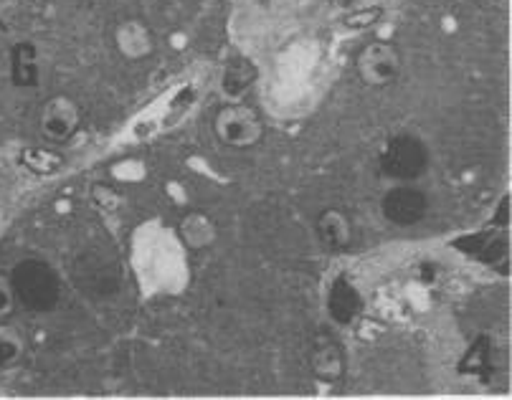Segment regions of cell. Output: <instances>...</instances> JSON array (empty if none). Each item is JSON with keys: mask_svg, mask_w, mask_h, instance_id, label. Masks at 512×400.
Segmentation results:
<instances>
[{"mask_svg": "<svg viewBox=\"0 0 512 400\" xmlns=\"http://www.w3.org/2000/svg\"><path fill=\"white\" fill-rule=\"evenodd\" d=\"M79 125H82V109H79V104L74 99L66 97V94H56L41 109V135L49 142H54V145L71 140V137L77 135Z\"/></svg>", "mask_w": 512, "mask_h": 400, "instance_id": "5", "label": "cell"}, {"mask_svg": "<svg viewBox=\"0 0 512 400\" xmlns=\"http://www.w3.org/2000/svg\"><path fill=\"white\" fill-rule=\"evenodd\" d=\"M490 365H492V342L490 337L482 335L469 345L467 352H464L462 363H459V373L480 375V378H485Z\"/></svg>", "mask_w": 512, "mask_h": 400, "instance_id": "15", "label": "cell"}, {"mask_svg": "<svg viewBox=\"0 0 512 400\" xmlns=\"http://www.w3.org/2000/svg\"><path fill=\"white\" fill-rule=\"evenodd\" d=\"M312 373L322 383H338L345 375V357L338 342L330 335H320L312 350Z\"/></svg>", "mask_w": 512, "mask_h": 400, "instance_id": "9", "label": "cell"}, {"mask_svg": "<svg viewBox=\"0 0 512 400\" xmlns=\"http://www.w3.org/2000/svg\"><path fill=\"white\" fill-rule=\"evenodd\" d=\"M360 309H363V302H360L358 289L350 284V279H345V276L335 279L333 289L327 294V312H330V317L338 325H350L360 314Z\"/></svg>", "mask_w": 512, "mask_h": 400, "instance_id": "11", "label": "cell"}, {"mask_svg": "<svg viewBox=\"0 0 512 400\" xmlns=\"http://www.w3.org/2000/svg\"><path fill=\"white\" fill-rule=\"evenodd\" d=\"M16 292H13L11 276H0V319L11 317L16 309Z\"/></svg>", "mask_w": 512, "mask_h": 400, "instance_id": "18", "label": "cell"}, {"mask_svg": "<svg viewBox=\"0 0 512 400\" xmlns=\"http://www.w3.org/2000/svg\"><path fill=\"white\" fill-rule=\"evenodd\" d=\"M213 135L221 145L234 150H249L264 137V122L254 107L244 102H229L213 117Z\"/></svg>", "mask_w": 512, "mask_h": 400, "instance_id": "2", "label": "cell"}, {"mask_svg": "<svg viewBox=\"0 0 512 400\" xmlns=\"http://www.w3.org/2000/svg\"><path fill=\"white\" fill-rule=\"evenodd\" d=\"M507 221H510V195H505V198L500 200L495 218H492V223H495V226H500V228H505Z\"/></svg>", "mask_w": 512, "mask_h": 400, "instance_id": "19", "label": "cell"}, {"mask_svg": "<svg viewBox=\"0 0 512 400\" xmlns=\"http://www.w3.org/2000/svg\"><path fill=\"white\" fill-rule=\"evenodd\" d=\"M23 340L13 330L0 327V368H11L21 360Z\"/></svg>", "mask_w": 512, "mask_h": 400, "instance_id": "17", "label": "cell"}, {"mask_svg": "<svg viewBox=\"0 0 512 400\" xmlns=\"http://www.w3.org/2000/svg\"><path fill=\"white\" fill-rule=\"evenodd\" d=\"M74 276H77L79 289L97 294V297L115 294L117 287H120V276H117L115 264L104 261L97 251H87L84 256H79L77 264H74Z\"/></svg>", "mask_w": 512, "mask_h": 400, "instance_id": "7", "label": "cell"}, {"mask_svg": "<svg viewBox=\"0 0 512 400\" xmlns=\"http://www.w3.org/2000/svg\"><path fill=\"white\" fill-rule=\"evenodd\" d=\"M429 168V150L414 135H396L386 142L381 152V173L386 178L409 183L421 178Z\"/></svg>", "mask_w": 512, "mask_h": 400, "instance_id": "3", "label": "cell"}, {"mask_svg": "<svg viewBox=\"0 0 512 400\" xmlns=\"http://www.w3.org/2000/svg\"><path fill=\"white\" fill-rule=\"evenodd\" d=\"M317 238L327 251H343L353 241V226L350 218L338 208H327L317 218Z\"/></svg>", "mask_w": 512, "mask_h": 400, "instance_id": "10", "label": "cell"}, {"mask_svg": "<svg viewBox=\"0 0 512 400\" xmlns=\"http://www.w3.org/2000/svg\"><path fill=\"white\" fill-rule=\"evenodd\" d=\"M23 165L31 168L33 173L51 175L64 165V157L56 155V152L49 150V147H28V150L23 152Z\"/></svg>", "mask_w": 512, "mask_h": 400, "instance_id": "16", "label": "cell"}, {"mask_svg": "<svg viewBox=\"0 0 512 400\" xmlns=\"http://www.w3.org/2000/svg\"><path fill=\"white\" fill-rule=\"evenodd\" d=\"M429 211V198L419 188L396 185L381 198V213L396 226H414Z\"/></svg>", "mask_w": 512, "mask_h": 400, "instance_id": "6", "label": "cell"}, {"mask_svg": "<svg viewBox=\"0 0 512 400\" xmlns=\"http://www.w3.org/2000/svg\"><path fill=\"white\" fill-rule=\"evenodd\" d=\"M16 299L31 312H51L61 299V282L46 261L26 259L11 274Z\"/></svg>", "mask_w": 512, "mask_h": 400, "instance_id": "1", "label": "cell"}, {"mask_svg": "<svg viewBox=\"0 0 512 400\" xmlns=\"http://www.w3.org/2000/svg\"><path fill=\"white\" fill-rule=\"evenodd\" d=\"M11 79L16 87L31 89L41 79L39 51L31 44H16L11 49Z\"/></svg>", "mask_w": 512, "mask_h": 400, "instance_id": "12", "label": "cell"}, {"mask_svg": "<svg viewBox=\"0 0 512 400\" xmlns=\"http://www.w3.org/2000/svg\"><path fill=\"white\" fill-rule=\"evenodd\" d=\"M216 223L206 216V213H188L180 221V238L186 241L191 249H208L216 244Z\"/></svg>", "mask_w": 512, "mask_h": 400, "instance_id": "14", "label": "cell"}, {"mask_svg": "<svg viewBox=\"0 0 512 400\" xmlns=\"http://www.w3.org/2000/svg\"><path fill=\"white\" fill-rule=\"evenodd\" d=\"M115 46L120 51L122 59L127 61H142L148 59L155 49V38L150 28L137 18L122 21L115 31Z\"/></svg>", "mask_w": 512, "mask_h": 400, "instance_id": "8", "label": "cell"}, {"mask_svg": "<svg viewBox=\"0 0 512 400\" xmlns=\"http://www.w3.org/2000/svg\"><path fill=\"white\" fill-rule=\"evenodd\" d=\"M401 51L391 41H371L355 59V71L365 87H391L401 74Z\"/></svg>", "mask_w": 512, "mask_h": 400, "instance_id": "4", "label": "cell"}, {"mask_svg": "<svg viewBox=\"0 0 512 400\" xmlns=\"http://www.w3.org/2000/svg\"><path fill=\"white\" fill-rule=\"evenodd\" d=\"M254 82L256 66L251 64L246 56H236V59H231L229 64H226L224 76H221V94H224L229 102H239Z\"/></svg>", "mask_w": 512, "mask_h": 400, "instance_id": "13", "label": "cell"}]
</instances>
